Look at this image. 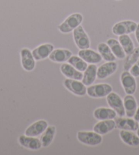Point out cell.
Here are the masks:
<instances>
[{
    "label": "cell",
    "mask_w": 139,
    "mask_h": 155,
    "mask_svg": "<svg viewBox=\"0 0 139 155\" xmlns=\"http://www.w3.org/2000/svg\"><path fill=\"white\" fill-rule=\"evenodd\" d=\"M63 85L67 90L78 97H84L87 94L86 85L79 80L67 78L64 80Z\"/></svg>",
    "instance_id": "6"
},
{
    "label": "cell",
    "mask_w": 139,
    "mask_h": 155,
    "mask_svg": "<svg viewBox=\"0 0 139 155\" xmlns=\"http://www.w3.org/2000/svg\"><path fill=\"white\" fill-rule=\"evenodd\" d=\"M136 133H137V135L139 137V124H138V129L136 130Z\"/></svg>",
    "instance_id": "32"
},
{
    "label": "cell",
    "mask_w": 139,
    "mask_h": 155,
    "mask_svg": "<svg viewBox=\"0 0 139 155\" xmlns=\"http://www.w3.org/2000/svg\"><path fill=\"white\" fill-rule=\"evenodd\" d=\"M48 127V122L44 120H40L34 122L27 128L25 135L31 137H38L42 135Z\"/></svg>",
    "instance_id": "11"
},
{
    "label": "cell",
    "mask_w": 139,
    "mask_h": 155,
    "mask_svg": "<svg viewBox=\"0 0 139 155\" xmlns=\"http://www.w3.org/2000/svg\"><path fill=\"white\" fill-rule=\"evenodd\" d=\"M106 44L110 47L112 52H113L116 58L119 59V60H124V59H125L126 53H125L119 41L115 38H110L106 42Z\"/></svg>",
    "instance_id": "23"
},
{
    "label": "cell",
    "mask_w": 139,
    "mask_h": 155,
    "mask_svg": "<svg viewBox=\"0 0 139 155\" xmlns=\"http://www.w3.org/2000/svg\"><path fill=\"white\" fill-rule=\"evenodd\" d=\"M130 73L134 77H139V60L131 67Z\"/></svg>",
    "instance_id": "29"
},
{
    "label": "cell",
    "mask_w": 139,
    "mask_h": 155,
    "mask_svg": "<svg viewBox=\"0 0 139 155\" xmlns=\"http://www.w3.org/2000/svg\"><path fill=\"white\" fill-rule=\"evenodd\" d=\"M119 42L127 55L130 54L135 49L132 40L128 36V34L119 36Z\"/></svg>",
    "instance_id": "26"
},
{
    "label": "cell",
    "mask_w": 139,
    "mask_h": 155,
    "mask_svg": "<svg viewBox=\"0 0 139 155\" xmlns=\"http://www.w3.org/2000/svg\"><path fill=\"white\" fill-rule=\"evenodd\" d=\"M117 69V64L115 61H107L102 64L97 70V78L105 79L115 73Z\"/></svg>",
    "instance_id": "13"
},
{
    "label": "cell",
    "mask_w": 139,
    "mask_h": 155,
    "mask_svg": "<svg viewBox=\"0 0 139 155\" xmlns=\"http://www.w3.org/2000/svg\"><path fill=\"white\" fill-rule=\"evenodd\" d=\"M113 92V87L108 84L91 85L87 88V94L91 98H101L106 97Z\"/></svg>",
    "instance_id": "2"
},
{
    "label": "cell",
    "mask_w": 139,
    "mask_h": 155,
    "mask_svg": "<svg viewBox=\"0 0 139 155\" xmlns=\"http://www.w3.org/2000/svg\"><path fill=\"white\" fill-rule=\"evenodd\" d=\"M53 50H54V46L51 44L47 43L41 45L35 48L31 53L36 61H40L49 58Z\"/></svg>",
    "instance_id": "14"
},
{
    "label": "cell",
    "mask_w": 139,
    "mask_h": 155,
    "mask_svg": "<svg viewBox=\"0 0 139 155\" xmlns=\"http://www.w3.org/2000/svg\"><path fill=\"white\" fill-rule=\"evenodd\" d=\"M60 71L64 76L68 79H75L81 81L83 77L82 72L79 71L70 64L63 63L60 66Z\"/></svg>",
    "instance_id": "18"
},
{
    "label": "cell",
    "mask_w": 139,
    "mask_h": 155,
    "mask_svg": "<svg viewBox=\"0 0 139 155\" xmlns=\"http://www.w3.org/2000/svg\"><path fill=\"white\" fill-rule=\"evenodd\" d=\"M136 28L137 23L134 21L130 20L123 21L115 24L112 28V31L115 35L121 36L134 32Z\"/></svg>",
    "instance_id": "4"
},
{
    "label": "cell",
    "mask_w": 139,
    "mask_h": 155,
    "mask_svg": "<svg viewBox=\"0 0 139 155\" xmlns=\"http://www.w3.org/2000/svg\"><path fill=\"white\" fill-rule=\"evenodd\" d=\"M79 56L84 60L87 64H96L100 63L102 60V58L99 53H97L92 49H81L79 51Z\"/></svg>",
    "instance_id": "15"
},
{
    "label": "cell",
    "mask_w": 139,
    "mask_h": 155,
    "mask_svg": "<svg viewBox=\"0 0 139 155\" xmlns=\"http://www.w3.org/2000/svg\"><path fill=\"white\" fill-rule=\"evenodd\" d=\"M139 60V47L134 49L133 51L128 55L125 61L124 68L125 71H130L131 67Z\"/></svg>",
    "instance_id": "28"
},
{
    "label": "cell",
    "mask_w": 139,
    "mask_h": 155,
    "mask_svg": "<svg viewBox=\"0 0 139 155\" xmlns=\"http://www.w3.org/2000/svg\"><path fill=\"white\" fill-rule=\"evenodd\" d=\"M93 116L98 120H105L115 119L117 116V113L113 109L107 107H99L95 109Z\"/></svg>",
    "instance_id": "22"
},
{
    "label": "cell",
    "mask_w": 139,
    "mask_h": 155,
    "mask_svg": "<svg viewBox=\"0 0 139 155\" xmlns=\"http://www.w3.org/2000/svg\"><path fill=\"white\" fill-rule=\"evenodd\" d=\"M121 140L128 146L136 147L139 146V137L132 130H121L119 132Z\"/></svg>",
    "instance_id": "19"
},
{
    "label": "cell",
    "mask_w": 139,
    "mask_h": 155,
    "mask_svg": "<svg viewBox=\"0 0 139 155\" xmlns=\"http://www.w3.org/2000/svg\"><path fill=\"white\" fill-rule=\"evenodd\" d=\"M83 20L82 15L80 13H74L66 18V20L58 26V29L61 33L68 34L81 25Z\"/></svg>",
    "instance_id": "1"
},
{
    "label": "cell",
    "mask_w": 139,
    "mask_h": 155,
    "mask_svg": "<svg viewBox=\"0 0 139 155\" xmlns=\"http://www.w3.org/2000/svg\"><path fill=\"white\" fill-rule=\"evenodd\" d=\"M56 134V127L55 126H48L47 129L42 133L40 140L41 141L42 147L49 146L54 140Z\"/></svg>",
    "instance_id": "24"
},
{
    "label": "cell",
    "mask_w": 139,
    "mask_h": 155,
    "mask_svg": "<svg viewBox=\"0 0 139 155\" xmlns=\"http://www.w3.org/2000/svg\"><path fill=\"white\" fill-rule=\"evenodd\" d=\"M116 1H121V0H116Z\"/></svg>",
    "instance_id": "33"
},
{
    "label": "cell",
    "mask_w": 139,
    "mask_h": 155,
    "mask_svg": "<svg viewBox=\"0 0 139 155\" xmlns=\"http://www.w3.org/2000/svg\"><path fill=\"white\" fill-rule=\"evenodd\" d=\"M98 51L103 60L106 61H114L116 60V57L106 43L101 42L98 45Z\"/></svg>",
    "instance_id": "25"
},
{
    "label": "cell",
    "mask_w": 139,
    "mask_h": 155,
    "mask_svg": "<svg viewBox=\"0 0 139 155\" xmlns=\"http://www.w3.org/2000/svg\"><path fill=\"white\" fill-rule=\"evenodd\" d=\"M74 40L77 47L81 49H89L90 40L82 26L79 25L73 31Z\"/></svg>",
    "instance_id": "8"
},
{
    "label": "cell",
    "mask_w": 139,
    "mask_h": 155,
    "mask_svg": "<svg viewBox=\"0 0 139 155\" xmlns=\"http://www.w3.org/2000/svg\"><path fill=\"white\" fill-rule=\"evenodd\" d=\"M73 55L70 51L65 49H54L49 55V60L53 62L64 63L68 61L70 58Z\"/></svg>",
    "instance_id": "17"
},
{
    "label": "cell",
    "mask_w": 139,
    "mask_h": 155,
    "mask_svg": "<svg viewBox=\"0 0 139 155\" xmlns=\"http://www.w3.org/2000/svg\"><path fill=\"white\" fill-rule=\"evenodd\" d=\"M106 101L109 107L113 109L119 117L125 116L124 101L117 93L111 92L106 97Z\"/></svg>",
    "instance_id": "5"
},
{
    "label": "cell",
    "mask_w": 139,
    "mask_h": 155,
    "mask_svg": "<svg viewBox=\"0 0 139 155\" xmlns=\"http://www.w3.org/2000/svg\"><path fill=\"white\" fill-rule=\"evenodd\" d=\"M134 32H135L136 39V41H137L138 43L139 44V23L137 24V28H136Z\"/></svg>",
    "instance_id": "30"
},
{
    "label": "cell",
    "mask_w": 139,
    "mask_h": 155,
    "mask_svg": "<svg viewBox=\"0 0 139 155\" xmlns=\"http://www.w3.org/2000/svg\"><path fill=\"white\" fill-rule=\"evenodd\" d=\"M124 105L125 116L128 117H133L138 107L135 98L132 95L127 94L124 97Z\"/></svg>",
    "instance_id": "21"
},
{
    "label": "cell",
    "mask_w": 139,
    "mask_h": 155,
    "mask_svg": "<svg viewBox=\"0 0 139 155\" xmlns=\"http://www.w3.org/2000/svg\"><path fill=\"white\" fill-rule=\"evenodd\" d=\"M97 70L98 67L96 65L92 64L88 65L87 69L84 71L83 77L82 79V82L86 86H89L95 82L97 78Z\"/></svg>",
    "instance_id": "20"
},
{
    "label": "cell",
    "mask_w": 139,
    "mask_h": 155,
    "mask_svg": "<svg viewBox=\"0 0 139 155\" xmlns=\"http://www.w3.org/2000/svg\"><path fill=\"white\" fill-rule=\"evenodd\" d=\"M121 84L124 89L126 94L133 95L134 94L137 84H136V79L128 71H124L120 77Z\"/></svg>",
    "instance_id": "7"
},
{
    "label": "cell",
    "mask_w": 139,
    "mask_h": 155,
    "mask_svg": "<svg viewBox=\"0 0 139 155\" xmlns=\"http://www.w3.org/2000/svg\"><path fill=\"white\" fill-rule=\"evenodd\" d=\"M68 62L70 64L74 66L76 70L81 71L82 73L86 70L88 66L86 61L82 60L81 58H80L79 56L76 55H72L68 60Z\"/></svg>",
    "instance_id": "27"
},
{
    "label": "cell",
    "mask_w": 139,
    "mask_h": 155,
    "mask_svg": "<svg viewBox=\"0 0 139 155\" xmlns=\"http://www.w3.org/2000/svg\"><path fill=\"white\" fill-rule=\"evenodd\" d=\"M76 137L80 142L87 146H95L102 142V136L95 131H79Z\"/></svg>",
    "instance_id": "3"
},
{
    "label": "cell",
    "mask_w": 139,
    "mask_h": 155,
    "mask_svg": "<svg viewBox=\"0 0 139 155\" xmlns=\"http://www.w3.org/2000/svg\"><path fill=\"white\" fill-rule=\"evenodd\" d=\"M21 65L24 70L26 71H32L36 67V60L32 53L27 48H23L20 52Z\"/></svg>",
    "instance_id": "9"
},
{
    "label": "cell",
    "mask_w": 139,
    "mask_h": 155,
    "mask_svg": "<svg viewBox=\"0 0 139 155\" xmlns=\"http://www.w3.org/2000/svg\"><path fill=\"white\" fill-rule=\"evenodd\" d=\"M134 119L136 120L137 122H139V107H137V109H136V113L134 116Z\"/></svg>",
    "instance_id": "31"
},
{
    "label": "cell",
    "mask_w": 139,
    "mask_h": 155,
    "mask_svg": "<svg viewBox=\"0 0 139 155\" xmlns=\"http://www.w3.org/2000/svg\"><path fill=\"white\" fill-rule=\"evenodd\" d=\"M115 127L116 123L113 119L100 120V122L96 123L93 127V131L104 135L111 132Z\"/></svg>",
    "instance_id": "16"
},
{
    "label": "cell",
    "mask_w": 139,
    "mask_h": 155,
    "mask_svg": "<svg viewBox=\"0 0 139 155\" xmlns=\"http://www.w3.org/2000/svg\"><path fill=\"white\" fill-rule=\"evenodd\" d=\"M18 143L24 148L31 150H38L42 147L40 140L36 137H31L26 135H22L18 137Z\"/></svg>",
    "instance_id": "12"
},
{
    "label": "cell",
    "mask_w": 139,
    "mask_h": 155,
    "mask_svg": "<svg viewBox=\"0 0 139 155\" xmlns=\"http://www.w3.org/2000/svg\"><path fill=\"white\" fill-rule=\"evenodd\" d=\"M115 122L116 123V127L117 129L121 130H132V131H136L138 129V122L136 121L132 117H118L115 118Z\"/></svg>",
    "instance_id": "10"
}]
</instances>
